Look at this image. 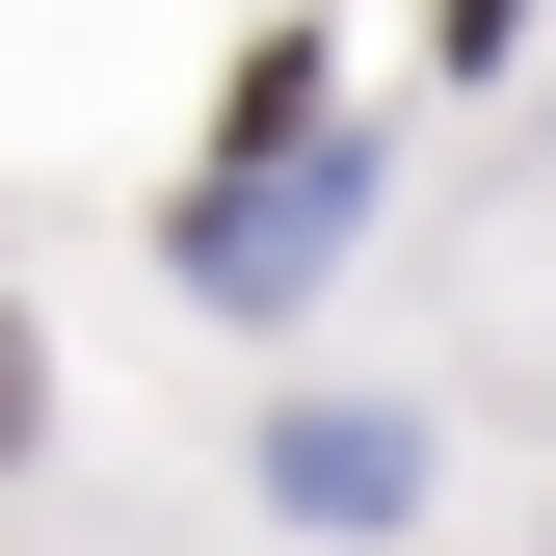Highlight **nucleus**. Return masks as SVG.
I'll use <instances>...</instances> for the list:
<instances>
[{
    "mask_svg": "<svg viewBox=\"0 0 556 556\" xmlns=\"http://www.w3.org/2000/svg\"><path fill=\"white\" fill-rule=\"evenodd\" d=\"M371 213H397V132H344V106H318L292 160H213V186H160V292L265 344V318H318V292H344V239H371Z\"/></svg>",
    "mask_w": 556,
    "mask_h": 556,
    "instance_id": "f257e3e1",
    "label": "nucleus"
},
{
    "mask_svg": "<svg viewBox=\"0 0 556 556\" xmlns=\"http://www.w3.org/2000/svg\"><path fill=\"white\" fill-rule=\"evenodd\" d=\"M239 477H265V530H318V556H397L451 451H425V397H265V451H239Z\"/></svg>",
    "mask_w": 556,
    "mask_h": 556,
    "instance_id": "f03ea898",
    "label": "nucleus"
},
{
    "mask_svg": "<svg viewBox=\"0 0 556 556\" xmlns=\"http://www.w3.org/2000/svg\"><path fill=\"white\" fill-rule=\"evenodd\" d=\"M0 477H53V318L0 292Z\"/></svg>",
    "mask_w": 556,
    "mask_h": 556,
    "instance_id": "7ed1b4c3",
    "label": "nucleus"
},
{
    "mask_svg": "<svg viewBox=\"0 0 556 556\" xmlns=\"http://www.w3.org/2000/svg\"><path fill=\"white\" fill-rule=\"evenodd\" d=\"M530 27H556V0H425V53H451V80H504Z\"/></svg>",
    "mask_w": 556,
    "mask_h": 556,
    "instance_id": "20e7f679",
    "label": "nucleus"
}]
</instances>
